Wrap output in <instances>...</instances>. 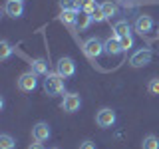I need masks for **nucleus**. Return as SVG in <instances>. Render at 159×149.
<instances>
[{
  "mask_svg": "<svg viewBox=\"0 0 159 149\" xmlns=\"http://www.w3.org/2000/svg\"><path fill=\"white\" fill-rule=\"evenodd\" d=\"M98 8H99V4L96 2V0H84V2H82V10L88 12V14H93Z\"/></svg>",
  "mask_w": 159,
  "mask_h": 149,
  "instance_id": "412c9836",
  "label": "nucleus"
},
{
  "mask_svg": "<svg viewBox=\"0 0 159 149\" xmlns=\"http://www.w3.org/2000/svg\"><path fill=\"white\" fill-rule=\"evenodd\" d=\"M16 2H24V0H16Z\"/></svg>",
  "mask_w": 159,
  "mask_h": 149,
  "instance_id": "c85d7f7f",
  "label": "nucleus"
},
{
  "mask_svg": "<svg viewBox=\"0 0 159 149\" xmlns=\"http://www.w3.org/2000/svg\"><path fill=\"white\" fill-rule=\"evenodd\" d=\"M56 72L64 78H74L76 76V62L70 56H62L56 62Z\"/></svg>",
  "mask_w": 159,
  "mask_h": 149,
  "instance_id": "423d86ee",
  "label": "nucleus"
},
{
  "mask_svg": "<svg viewBox=\"0 0 159 149\" xmlns=\"http://www.w3.org/2000/svg\"><path fill=\"white\" fill-rule=\"evenodd\" d=\"M103 50H106L107 56H119V54L123 52L121 50V42H119V36H109L106 42H103Z\"/></svg>",
  "mask_w": 159,
  "mask_h": 149,
  "instance_id": "9b49d317",
  "label": "nucleus"
},
{
  "mask_svg": "<svg viewBox=\"0 0 159 149\" xmlns=\"http://www.w3.org/2000/svg\"><path fill=\"white\" fill-rule=\"evenodd\" d=\"M36 88H38V76L32 72V70L20 74V78H18V89H20V92L30 93V92H34Z\"/></svg>",
  "mask_w": 159,
  "mask_h": 149,
  "instance_id": "39448f33",
  "label": "nucleus"
},
{
  "mask_svg": "<svg viewBox=\"0 0 159 149\" xmlns=\"http://www.w3.org/2000/svg\"><path fill=\"white\" fill-rule=\"evenodd\" d=\"M92 24H93V16L82 10V12H80V16H78V28L80 30H88Z\"/></svg>",
  "mask_w": 159,
  "mask_h": 149,
  "instance_id": "f3484780",
  "label": "nucleus"
},
{
  "mask_svg": "<svg viewBox=\"0 0 159 149\" xmlns=\"http://www.w3.org/2000/svg\"><path fill=\"white\" fill-rule=\"evenodd\" d=\"M84 54L92 60H98L102 54H106V50H103V40L98 38V36L88 38L86 42H84Z\"/></svg>",
  "mask_w": 159,
  "mask_h": 149,
  "instance_id": "f03ea898",
  "label": "nucleus"
},
{
  "mask_svg": "<svg viewBox=\"0 0 159 149\" xmlns=\"http://www.w3.org/2000/svg\"><path fill=\"white\" fill-rule=\"evenodd\" d=\"M78 149H98V145L92 141V139H86V141L80 143V147H78Z\"/></svg>",
  "mask_w": 159,
  "mask_h": 149,
  "instance_id": "b1692460",
  "label": "nucleus"
},
{
  "mask_svg": "<svg viewBox=\"0 0 159 149\" xmlns=\"http://www.w3.org/2000/svg\"><path fill=\"white\" fill-rule=\"evenodd\" d=\"M4 14L10 16V18H22L24 16V2L6 0V2H4Z\"/></svg>",
  "mask_w": 159,
  "mask_h": 149,
  "instance_id": "9d476101",
  "label": "nucleus"
},
{
  "mask_svg": "<svg viewBox=\"0 0 159 149\" xmlns=\"http://www.w3.org/2000/svg\"><path fill=\"white\" fill-rule=\"evenodd\" d=\"M32 72L36 74V76H48L50 70H48V62L44 58H36L32 60Z\"/></svg>",
  "mask_w": 159,
  "mask_h": 149,
  "instance_id": "ddd939ff",
  "label": "nucleus"
},
{
  "mask_svg": "<svg viewBox=\"0 0 159 149\" xmlns=\"http://www.w3.org/2000/svg\"><path fill=\"white\" fill-rule=\"evenodd\" d=\"M141 149H159V137L153 135V133L145 135L141 141Z\"/></svg>",
  "mask_w": 159,
  "mask_h": 149,
  "instance_id": "a211bd4d",
  "label": "nucleus"
},
{
  "mask_svg": "<svg viewBox=\"0 0 159 149\" xmlns=\"http://www.w3.org/2000/svg\"><path fill=\"white\" fill-rule=\"evenodd\" d=\"M82 10H62V14L58 16V20L66 26H78V16Z\"/></svg>",
  "mask_w": 159,
  "mask_h": 149,
  "instance_id": "f8f14e48",
  "label": "nucleus"
},
{
  "mask_svg": "<svg viewBox=\"0 0 159 149\" xmlns=\"http://www.w3.org/2000/svg\"><path fill=\"white\" fill-rule=\"evenodd\" d=\"M116 121H117V113H116V109H111V107H102L96 113V123H98V127H102V129L113 127Z\"/></svg>",
  "mask_w": 159,
  "mask_h": 149,
  "instance_id": "7ed1b4c3",
  "label": "nucleus"
},
{
  "mask_svg": "<svg viewBox=\"0 0 159 149\" xmlns=\"http://www.w3.org/2000/svg\"><path fill=\"white\" fill-rule=\"evenodd\" d=\"M99 10L103 12L106 20H109L111 16H116V14H117V6L111 2V0H106V2H102V4H99Z\"/></svg>",
  "mask_w": 159,
  "mask_h": 149,
  "instance_id": "2eb2a0df",
  "label": "nucleus"
},
{
  "mask_svg": "<svg viewBox=\"0 0 159 149\" xmlns=\"http://www.w3.org/2000/svg\"><path fill=\"white\" fill-rule=\"evenodd\" d=\"M157 36H159V30H157Z\"/></svg>",
  "mask_w": 159,
  "mask_h": 149,
  "instance_id": "c756f323",
  "label": "nucleus"
},
{
  "mask_svg": "<svg viewBox=\"0 0 159 149\" xmlns=\"http://www.w3.org/2000/svg\"><path fill=\"white\" fill-rule=\"evenodd\" d=\"M147 92L151 96H159V78H151L147 82Z\"/></svg>",
  "mask_w": 159,
  "mask_h": 149,
  "instance_id": "4be33fe9",
  "label": "nucleus"
},
{
  "mask_svg": "<svg viewBox=\"0 0 159 149\" xmlns=\"http://www.w3.org/2000/svg\"><path fill=\"white\" fill-rule=\"evenodd\" d=\"M80 107H82V97H80V93L70 92V93L64 96V99H62V109L66 113H76V111H80Z\"/></svg>",
  "mask_w": 159,
  "mask_h": 149,
  "instance_id": "0eeeda50",
  "label": "nucleus"
},
{
  "mask_svg": "<svg viewBox=\"0 0 159 149\" xmlns=\"http://www.w3.org/2000/svg\"><path fill=\"white\" fill-rule=\"evenodd\" d=\"M78 2H80V6H82V2H84V0H78Z\"/></svg>",
  "mask_w": 159,
  "mask_h": 149,
  "instance_id": "bb28decb",
  "label": "nucleus"
},
{
  "mask_svg": "<svg viewBox=\"0 0 159 149\" xmlns=\"http://www.w3.org/2000/svg\"><path fill=\"white\" fill-rule=\"evenodd\" d=\"M28 149H46V147H44L40 141H36V143H30V145H28Z\"/></svg>",
  "mask_w": 159,
  "mask_h": 149,
  "instance_id": "a878e982",
  "label": "nucleus"
},
{
  "mask_svg": "<svg viewBox=\"0 0 159 149\" xmlns=\"http://www.w3.org/2000/svg\"><path fill=\"white\" fill-rule=\"evenodd\" d=\"M113 34L116 36H127V34H131V26H129L127 20H117L116 24H113Z\"/></svg>",
  "mask_w": 159,
  "mask_h": 149,
  "instance_id": "4468645a",
  "label": "nucleus"
},
{
  "mask_svg": "<svg viewBox=\"0 0 159 149\" xmlns=\"http://www.w3.org/2000/svg\"><path fill=\"white\" fill-rule=\"evenodd\" d=\"M50 135H52V129H50V123L48 121L34 123V127H32V139H34V141L44 143V141H48V139H50Z\"/></svg>",
  "mask_w": 159,
  "mask_h": 149,
  "instance_id": "1a4fd4ad",
  "label": "nucleus"
},
{
  "mask_svg": "<svg viewBox=\"0 0 159 149\" xmlns=\"http://www.w3.org/2000/svg\"><path fill=\"white\" fill-rule=\"evenodd\" d=\"M133 28H135V32L139 36H147L153 30V18L149 14H139L135 18V22H133Z\"/></svg>",
  "mask_w": 159,
  "mask_h": 149,
  "instance_id": "6e6552de",
  "label": "nucleus"
},
{
  "mask_svg": "<svg viewBox=\"0 0 159 149\" xmlns=\"http://www.w3.org/2000/svg\"><path fill=\"white\" fill-rule=\"evenodd\" d=\"M119 42H121V50H123V52H127V50L133 48V36H131V34L121 36V38H119Z\"/></svg>",
  "mask_w": 159,
  "mask_h": 149,
  "instance_id": "5701e85b",
  "label": "nucleus"
},
{
  "mask_svg": "<svg viewBox=\"0 0 159 149\" xmlns=\"http://www.w3.org/2000/svg\"><path fill=\"white\" fill-rule=\"evenodd\" d=\"M50 149H60V147H50Z\"/></svg>",
  "mask_w": 159,
  "mask_h": 149,
  "instance_id": "cd10ccee",
  "label": "nucleus"
},
{
  "mask_svg": "<svg viewBox=\"0 0 159 149\" xmlns=\"http://www.w3.org/2000/svg\"><path fill=\"white\" fill-rule=\"evenodd\" d=\"M42 88H44V92H46V96H50V97L62 96V93L66 92V78L60 76L58 72H50L48 76H44Z\"/></svg>",
  "mask_w": 159,
  "mask_h": 149,
  "instance_id": "f257e3e1",
  "label": "nucleus"
},
{
  "mask_svg": "<svg viewBox=\"0 0 159 149\" xmlns=\"http://www.w3.org/2000/svg\"><path fill=\"white\" fill-rule=\"evenodd\" d=\"M14 54V46L8 42V40H0V60L6 62V60Z\"/></svg>",
  "mask_w": 159,
  "mask_h": 149,
  "instance_id": "dca6fc26",
  "label": "nucleus"
},
{
  "mask_svg": "<svg viewBox=\"0 0 159 149\" xmlns=\"http://www.w3.org/2000/svg\"><path fill=\"white\" fill-rule=\"evenodd\" d=\"M92 16H93V22H106V16H103V12H102L99 8L92 14Z\"/></svg>",
  "mask_w": 159,
  "mask_h": 149,
  "instance_id": "393cba45",
  "label": "nucleus"
},
{
  "mask_svg": "<svg viewBox=\"0 0 159 149\" xmlns=\"http://www.w3.org/2000/svg\"><path fill=\"white\" fill-rule=\"evenodd\" d=\"M0 149H16V139L10 133H0Z\"/></svg>",
  "mask_w": 159,
  "mask_h": 149,
  "instance_id": "6ab92c4d",
  "label": "nucleus"
},
{
  "mask_svg": "<svg viewBox=\"0 0 159 149\" xmlns=\"http://www.w3.org/2000/svg\"><path fill=\"white\" fill-rule=\"evenodd\" d=\"M58 4L62 10H82L78 0H58Z\"/></svg>",
  "mask_w": 159,
  "mask_h": 149,
  "instance_id": "aec40b11",
  "label": "nucleus"
},
{
  "mask_svg": "<svg viewBox=\"0 0 159 149\" xmlns=\"http://www.w3.org/2000/svg\"><path fill=\"white\" fill-rule=\"evenodd\" d=\"M153 60V52L149 48H139L137 52L131 54V58H129V66L131 68H143L147 66V64H151Z\"/></svg>",
  "mask_w": 159,
  "mask_h": 149,
  "instance_id": "20e7f679",
  "label": "nucleus"
}]
</instances>
